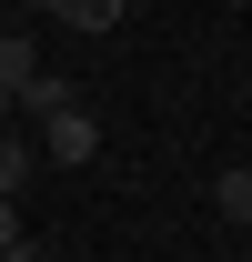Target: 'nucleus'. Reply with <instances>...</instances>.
Wrapping results in <instances>:
<instances>
[{
    "label": "nucleus",
    "mask_w": 252,
    "mask_h": 262,
    "mask_svg": "<svg viewBox=\"0 0 252 262\" xmlns=\"http://www.w3.org/2000/svg\"><path fill=\"white\" fill-rule=\"evenodd\" d=\"M0 131H20V121H10V91H0Z\"/></svg>",
    "instance_id": "8"
},
{
    "label": "nucleus",
    "mask_w": 252,
    "mask_h": 262,
    "mask_svg": "<svg viewBox=\"0 0 252 262\" xmlns=\"http://www.w3.org/2000/svg\"><path fill=\"white\" fill-rule=\"evenodd\" d=\"M71 101H81V91H71V71H51V61H40L31 81L10 91V121H51V111H71Z\"/></svg>",
    "instance_id": "2"
},
{
    "label": "nucleus",
    "mask_w": 252,
    "mask_h": 262,
    "mask_svg": "<svg viewBox=\"0 0 252 262\" xmlns=\"http://www.w3.org/2000/svg\"><path fill=\"white\" fill-rule=\"evenodd\" d=\"M51 20H71V31H111L121 0H51Z\"/></svg>",
    "instance_id": "6"
},
{
    "label": "nucleus",
    "mask_w": 252,
    "mask_h": 262,
    "mask_svg": "<svg viewBox=\"0 0 252 262\" xmlns=\"http://www.w3.org/2000/svg\"><path fill=\"white\" fill-rule=\"evenodd\" d=\"M40 71V51H31V31H0V91H20Z\"/></svg>",
    "instance_id": "5"
},
{
    "label": "nucleus",
    "mask_w": 252,
    "mask_h": 262,
    "mask_svg": "<svg viewBox=\"0 0 252 262\" xmlns=\"http://www.w3.org/2000/svg\"><path fill=\"white\" fill-rule=\"evenodd\" d=\"M31 262H71V252H31Z\"/></svg>",
    "instance_id": "10"
},
{
    "label": "nucleus",
    "mask_w": 252,
    "mask_h": 262,
    "mask_svg": "<svg viewBox=\"0 0 252 262\" xmlns=\"http://www.w3.org/2000/svg\"><path fill=\"white\" fill-rule=\"evenodd\" d=\"M31 171H40V151L20 141V131H0V192L20 202V182H31Z\"/></svg>",
    "instance_id": "4"
},
{
    "label": "nucleus",
    "mask_w": 252,
    "mask_h": 262,
    "mask_svg": "<svg viewBox=\"0 0 252 262\" xmlns=\"http://www.w3.org/2000/svg\"><path fill=\"white\" fill-rule=\"evenodd\" d=\"M31 151H40V162H91V151H101V121L71 101V111H51V121H40V141H31Z\"/></svg>",
    "instance_id": "1"
},
{
    "label": "nucleus",
    "mask_w": 252,
    "mask_h": 262,
    "mask_svg": "<svg viewBox=\"0 0 252 262\" xmlns=\"http://www.w3.org/2000/svg\"><path fill=\"white\" fill-rule=\"evenodd\" d=\"M0 252H20V202L0 192Z\"/></svg>",
    "instance_id": "7"
},
{
    "label": "nucleus",
    "mask_w": 252,
    "mask_h": 262,
    "mask_svg": "<svg viewBox=\"0 0 252 262\" xmlns=\"http://www.w3.org/2000/svg\"><path fill=\"white\" fill-rule=\"evenodd\" d=\"M0 262H31V242H20V252H0Z\"/></svg>",
    "instance_id": "9"
},
{
    "label": "nucleus",
    "mask_w": 252,
    "mask_h": 262,
    "mask_svg": "<svg viewBox=\"0 0 252 262\" xmlns=\"http://www.w3.org/2000/svg\"><path fill=\"white\" fill-rule=\"evenodd\" d=\"M212 212H222V222H252V162L212 171Z\"/></svg>",
    "instance_id": "3"
},
{
    "label": "nucleus",
    "mask_w": 252,
    "mask_h": 262,
    "mask_svg": "<svg viewBox=\"0 0 252 262\" xmlns=\"http://www.w3.org/2000/svg\"><path fill=\"white\" fill-rule=\"evenodd\" d=\"M0 10H10V0H0Z\"/></svg>",
    "instance_id": "11"
}]
</instances>
